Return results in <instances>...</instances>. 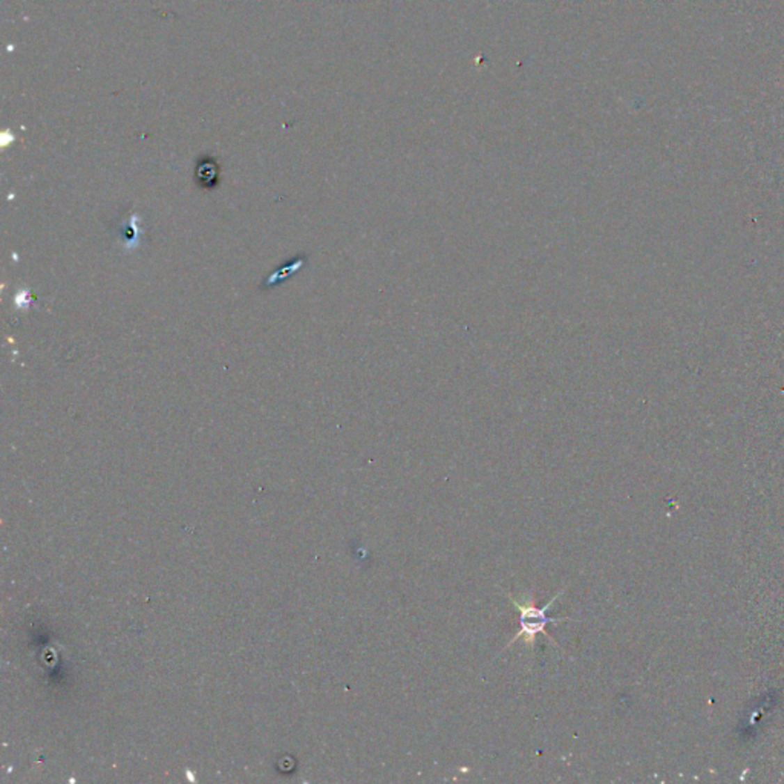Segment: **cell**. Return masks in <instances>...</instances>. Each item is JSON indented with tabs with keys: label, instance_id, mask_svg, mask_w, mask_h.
Returning a JSON list of instances; mask_svg holds the SVG:
<instances>
[{
	"label": "cell",
	"instance_id": "6da1fadb",
	"mask_svg": "<svg viewBox=\"0 0 784 784\" xmlns=\"http://www.w3.org/2000/svg\"><path fill=\"white\" fill-rule=\"evenodd\" d=\"M564 591H565V588L558 591V593L553 596L544 606H541V609H538V606L533 604V597H530L528 602H519L518 599H515L512 595H507V597L510 599L512 605L515 606V609H517V611L519 614V632L515 634V637L509 643L505 645L504 650L512 647V645L519 639L524 641L527 647L535 648V641H536L538 634H544L550 642H553L556 645V647L560 648V645L547 633V625L549 624H559V622H567V620H574L572 618H551L549 614L553 604H555V601H558L559 596L563 595Z\"/></svg>",
	"mask_w": 784,
	"mask_h": 784
},
{
	"label": "cell",
	"instance_id": "7a4b0ae2",
	"mask_svg": "<svg viewBox=\"0 0 784 784\" xmlns=\"http://www.w3.org/2000/svg\"><path fill=\"white\" fill-rule=\"evenodd\" d=\"M143 237L144 228L141 226V219L136 213H132L130 218L118 227V240L126 250H135L140 247Z\"/></svg>",
	"mask_w": 784,
	"mask_h": 784
},
{
	"label": "cell",
	"instance_id": "3957f363",
	"mask_svg": "<svg viewBox=\"0 0 784 784\" xmlns=\"http://www.w3.org/2000/svg\"><path fill=\"white\" fill-rule=\"evenodd\" d=\"M198 180L201 182V186L212 189L217 186L218 182V167L213 163H204L198 168Z\"/></svg>",
	"mask_w": 784,
	"mask_h": 784
},
{
	"label": "cell",
	"instance_id": "277c9868",
	"mask_svg": "<svg viewBox=\"0 0 784 784\" xmlns=\"http://www.w3.org/2000/svg\"><path fill=\"white\" fill-rule=\"evenodd\" d=\"M304 259H296L293 262L287 264L283 268H279L278 272H274L272 276H268L267 281H265V287L268 285H274V283H279L281 281H285L290 278L291 273H296L299 268L302 267Z\"/></svg>",
	"mask_w": 784,
	"mask_h": 784
},
{
	"label": "cell",
	"instance_id": "5b68a950",
	"mask_svg": "<svg viewBox=\"0 0 784 784\" xmlns=\"http://www.w3.org/2000/svg\"><path fill=\"white\" fill-rule=\"evenodd\" d=\"M28 295H29L28 291H22V293H19L17 297H15V304H17L19 308H28V305L33 302V299L28 297Z\"/></svg>",
	"mask_w": 784,
	"mask_h": 784
}]
</instances>
